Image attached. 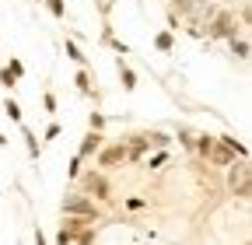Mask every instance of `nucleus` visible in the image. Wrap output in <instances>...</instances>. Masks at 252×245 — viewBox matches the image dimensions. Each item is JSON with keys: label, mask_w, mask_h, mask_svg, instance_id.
Instances as JSON below:
<instances>
[{"label": "nucleus", "mask_w": 252, "mask_h": 245, "mask_svg": "<svg viewBox=\"0 0 252 245\" xmlns=\"http://www.w3.org/2000/svg\"><path fill=\"white\" fill-rule=\"evenodd\" d=\"M84 189L94 193L98 200H109V182H105V175H98V172H88V175H84Z\"/></svg>", "instance_id": "5"}, {"label": "nucleus", "mask_w": 252, "mask_h": 245, "mask_svg": "<svg viewBox=\"0 0 252 245\" xmlns=\"http://www.w3.org/2000/svg\"><path fill=\"white\" fill-rule=\"evenodd\" d=\"M193 4H196V0H172V7H175V11H189Z\"/></svg>", "instance_id": "19"}, {"label": "nucleus", "mask_w": 252, "mask_h": 245, "mask_svg": "<svg viewBox=\"0 0 252 245\" xmlns=\"http://www.w3.org/2000/svg\"><path fill=\"white\" fill-rule=\"evenodd\" d=\"M67 56H70V60H77V63H84V60H88V56H84V53H81L74 42H67Z\"/></svg>", "instance_id": "15"}, {"label": "nucleus", "mask_w": 252, "mask_h": 245, "mask_svg": "<svg viewBox=\"0 0 252 245\" xmlns=\"http://www.w3.org/2000/svg\"><path fill=\"white\" fill-rule=\"evenodd\" d=\"M25 140H28V154H32V158H35V154H39V140H35V137H32V130H25Z\"/></svg>", "instance_id": "14"}, {"label": "nucleus", "mask_w": 252, "mask_h": 245, "mask_svg": "<svg viewBox=\"0 0 252 245\" xmlns=\"http://www.w3.org/2000/svg\"><path fill=\"white\" fill-rule=\"evenodd\" d=\"M56 137H60V126H56V122H53V126L46 130V140H56Z\"/></svg>", "instance_id": "23"}, {"label": "nucleus", "mask_w": 252, "mask_h": 245, "mask_svg": "<svg viewBox=\"0 0 252 245\" xmlns=\"http://www.w3.org/2000/svg\"><path fill=\"white\" fill-rule=\"evenodd\" d=\"M119 161H126V147L123 144H112V147H102L98 151V165L102 168H116Z\"/></svg>", "instance_id": "4"}, {"label": "nucleus", "mask_w": 252, "mask_h": 245, "mask_svg": "<svg viewBox=\"0 0 252 245\" xmlns=\"http://www.w3.org/2000/svg\"><path fill=\"white\" fill-rule=\"evenodd\" d=\"M94 151H102V133H88L84 140H81V151H77V158H88V154H94Z\"/></svg>", "instance_id": "6"}, {"label": "nucleus", "mask_w": 252, "mask_h": 245, "mask_svg": "<svg viewBox=\"0 0 252 245\" xmlns=\"http://www.w3.org/2000/svg\"><path fill=\"white\" fill-rule=\"evenodd\" d=\"M126 207H130V210H140V207H144V200H140V196H133V200H126Z\"/></svg>", "instance_id": "22"}, {"label": "nucleus", "mask_w": 252, "mask_h": 245, "mask_svg": "<svg viewBox=\"0 0 252 245\" xmlns=\"http://www.w3.org/2000/svg\"><path fill=\"white\" fill-rule=\"evenodd\" d=\"M119 81H123V88H126V91H133V88H137V74L123 63V56H119Z\"/></svg>", "instance_id": "8"}, {"label": "nucleus", "mask_w": 252, "mask_h": 245, "mask_svg": "<svg viewBox=\"0 0 252 245\" xmlns=\"http://www.w3.org/2000/svg\"><path fill=\"white\" fill-rule=\"evenodd\" d=\"M210 161L228 168V165H235V154H231V151H228L224 144H214V147H210Z\"/></svg>", "instance_id": "7"}, {"label": "nucleus", "mask_w": 252, "mask_h": 245, "mask_svg": "<svg viewBox=\"0 0 252 245\" xmlns=\"http://www.w3.org/2000/svg\"><path fill=\"white\" fill-rule=\"evenodd\" d=\"M154 42H158V49H172V35H168V32H161Z\"/></svg>", "instance_id": "17"}, {"label": "nucleus", "mask_w": 252, "mask_h": 245, "mask_svg": "<svg viewBox=\"0 0 252 245\" xmlns=\"http://www.w3.org/2000/svg\"><path fill=\"white\" fill-rule=\"evenodd\" d=\"M210 147H214V140H210V137H200V144H196L200 154H210Z\"/></svg>", "instance_id": "18"}, {"label": "nucleus", "mask_w": 252, "mask_h": 245, "mask_svg": "<svg viewBox=\"0 0 252 245\" xmlns=\"http://www.w3.org/2000/svg\"><path fill=\"white\" fill-rule=\"evenodd\" d=\"M140 140H144L147 147H151V144H154V147H168V144H172L168 133H158V130H154V133H140Z\"/></svg>", "instance_id": "9"}, {"label": "nucleus", "mask_w": 252, "mask_h": 245, "mask_svg": "<svg viewBox=\"0 0 252 245\" xmlns=\"http://www.w3.org/2000/svg\"><path fill=\"white\" fill-rule=\"evenodd\" d=\"M228 182H231L235 196L249 200V165H245V161H238V165H235V168L228 172Z\"/></svg>", "instance_id": "2"}, {"label": "nucleus", "mask_w": 252, "mask_h": 245, "mask_svg": "<svg viewBox=\"0 0 252 245\" xmlns=\"http://www.w3.org/2000/svg\"><path fill=\"white\" fill-rule=\"evenodd\" d=\"M4 70H7V74H11L14 81H18V77L25 74V67H21V60H11V67H4Z\"/></svg>", "instance_id": "13"}, {"label": "nucleus", "mask_w": 252, "mask_h": 245, "mask_svg": "<svg viewBox=\"0 0 252 245\" xmlns=\"http://www.w3.org/2000/svg\"><path fill=\"white\" fill-rule=\"evenodd\" d=\"M4 112H7V116H11L14 122H21V105H18L14 98H7V102H4Z\"/></svg>", "instance_id": "11"}, {"label": "nucleus", "mask_w": 252, "mask_h": 245, "mask_svg": "<svg viewBox=\"0 0 252 245\" xmlns=\"http://www.w3.org/2000/svg\"><path fill=\"white\" fill-rule=\"evenodd\" d=\"M0 84H7V88H14V77H11L7 70H0Z\"/></svg>", "instance_id": "21"}, {"label": "nucleus", "mask_w": 252, "mask_h": 245, "mask_svg": "<svg viewBox=\"0 0 252 245\" xmlns=\"http://www.w3.org/2000/svg\"><path fill=\"white\" fill-rule=\"evenodd\" d=\"M102 126H105V116H102V112H91V130L98 133Z\"/></svg>", "instance_id": "16"}, {"label": "nucleus", "mask_w": 252, "mask_h": 245, "mask_svg": "<svg viewBox=\"0 0 252 245\" xmlns=\"http://www.w3.org/2000/svg\"><path fill=\"white\" fill-rule=\"evenodd\" d=\"M210 35L214 39H235V14H217L214 25H210Z\"/></svg>", "instance_id": "3"}, {"label": "nucleus", "mask_w": 252, "mask_h": 245, "mask_svg": "<svg viewBox=\"0 0 252 245\" xmlns=\"http://www.w3.org/2000/svg\"><path fill=\"white\" fill-rule=\"evenodd\" d=\"M74 84H77V88H81V91H91V88H88V74H84V70H81V74H77V77H74Z\"/></svg>", "instance_id": "20"}, {"label": "nucleus", "mask_w": 252, "mask_h": 245, "mask_svg": "<svg viewBox=\"0 0 252 245\" xmlns=\"http://www.w3.org/2000/svg\"><path fill=\"white\" fill-rule=\"evenodd\" d=\"M35 245H46V235H42L39 228H35Z\"/></svg>", "instance_id": "24"}, {"label": "nucleus", "mask_w": 252, "mask_h": 245, "mask_svg": "<svg viewBox=\"0 0 252 245\" xmlns=\"http://www.w3.org/2000/svg\"><path fill=\"white\" fill-rule=\"evenodd\" d=\"M231 53H235L238 60H249V42H245V39H231Z\"/></svg>", "instance_id": "10"}, {"label": "nucleus", "mask_w": 252, "mask_h": 245, "mask_svg": "<svg viewBox=\"0 0 252 245\" xmlns=\"http://www.w3.org/2000/svg\"><path fill=\"white\" fill-rule=\"evenodd\" d=\"M63 214H67V217L91 221V224H94V217H98V214H94V203L88 196H67V200H63Z\"/></svg>", "instance_id": "1"}, {"label": "nucleus", "mask_w": 252, "mask_h": 245, "mask_svg": "<svg viewBox=\"0 0 252 245\" xmlns=\"http://www.w3.org/2000/svg\"><path fill=\"white\" fill-rule=\"evenodd\" d=\"M46 7H49V14H53V18H63V14H67L63 0H46Z\"/></svg>", "instance_id": "12"}]
</instances>
